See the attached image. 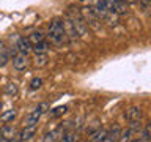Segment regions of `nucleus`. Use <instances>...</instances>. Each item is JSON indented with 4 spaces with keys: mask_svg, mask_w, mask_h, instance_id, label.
<instances>
[{
    "mask_svg": "<svg viewBox=\"0 0 151 142\" xmlns=\"http://www.w3.org/2000/svg\"><path fill=\"white\" fill-rule=\"evenodd\" d=\"M47 38L55 46H61L66 43V32H65V25L61 19H54L49 24V27H47Z\"/></svg>",
    "mask_w": 151,
    "mask_h": 142,
    "instance_id": "f257e3e1",
    "label": "nucleus"
},
{
    "mask_svg": "<svg viewBox=\"0 0 151 142\" xmlns=\"http://www.w3.org/2000/svg\"><path fill=\"white\" fill-rule=\"evenodd\" d=\"M46 109H47V104L46 103H41L38 107H35L33 111L27 115L25 118V122H24V125L25 126H33V125H38V122H40V118L41 115L46 112Z\"/></svg>",
    "mask_w": 151,
    "mask_h": 142,
    "instance_id": "f03ea898",
    "label": "nucleus"
},
{
    "mask_svg": "<svg viewBox=\"0 0 151 142\" xmlns=\"http://www.w3.org/2000/svg\"><path fill=\"white\" fill-rule=\"evenodd\" d=\"M27 65H28V57L27 54H24V52H16V54L13 55V66L16 70L19 71H22V70H25L27 68Z\"/></svg>",
    "mask_w": 151,
    "mask_h": 142,
    "instance_id": "7ed1b4c3",
    "label": "nucleus"
},
{
    "mask_svg": "<svg viewBox=\"0 0 151 142\" xmlns=\"http://www.w3.org/2000/svg\"><path fill=\"white\" fill-rule=\"evenodd\" d=\"M17 131L16 128L11 125H5L3 128H0V141H13L16 139Z\"/></svg>",
    "mask_w": 151,
    "mask_h": 142,
    "instance_id": "20e7f679",
    "label": "nucleus"
},
{
    "mask_svg": "<svg viewBox=\"0 0 151 142\" xmlns=\"http://www.w3.org/2000/svg\"><path fill=\"white\" fill-rule=\"evenodd\" d=\"M142 115H143V112H142V109L139 106H132L126 111V118H127V122H131V123L140 122Z\"/></svg>",
    "mask_w": 151,
    "mask_h": 142,
    "instance_id": "39448f33",
    "label": "nucleus"
},
{
    "mask_svg": "<svg viewBox=\"0 0 151 142\" xmlns=\"http://www.w3.org/2000/svg\"><path fill=\"white\" fill-rule=\"evenodd\" d=\"M35 133H36V125L25 126L21 133H17V137H16V139H17V141H30L32 137L35 136Z\"/></svg>",
    "mask_w": 151,
    "mask_h": 142,
    "instance_id": "423d86ee",
    "label": "nucleus"
},
{
    "mask_svg": "<svg viewBox=\"0 0 151 142\" xmlns=\"http://www.w3.org/2000/svg\"><path fill=\"white\" fill-rule=\"evenodd\" d=\"M120 133H121V128L115 125L112 126L110 130L106 131V137H104V141L106 142H112V141H118V137H120Z\"/></svg>",
    "mask_w": 151,
    "mask_h": 142,
    "instance_id": "0eeeda50",
    "label": "nucleus"
},
{
    "mask_svg": "<svg viewBox=\"0 0 151 142\" xmlns=\"http://www.w3.org/2000/svg\"><path fill=\"white\" fill-rule=\"evenodd\" d=\"M16 49L19 52H24V54H28V52L32 51V44L30 41L27 40V38H17V44H16Z\"/></svg>",
    "mask_w": 151,
    "mask_h": 142,
    "instance_id": "6e6552de",
    "label": "nucleus"
},
{
    "mask_svg": "<svg viewBox=\"0 0 151 142\" xmlns=\"http://www.w3.org/2000/svg\"><path fill=\"white\" fill-rule=\"evenodd\" d=\"M27 40L30 41V44H38V43H42V41H46V36H44V33L42 32H33L32 35H28L27 36Z\"/></svg>",
    "mask_w": 151,
    "mask_h": 142,
    "instance_id": "1a4fd4ad",
    "label": "nucleus"
},
{
    "mask_svg": "<svg viewBox=\"0 0 151 142\" xmlns=\"http://www.w3.org/2000/svg\"><path fill=\"white\" fill-rule=\"evenodd\" d=\"M17 115V112L14 111V109H9V111H5L0 114V122H3V123H9V122H13L14 118H16Z\"/></svg>",
    "mask_w": 151,
    "mask_h": 142,
    "instance_id": "9d476101",
    "label": "nucleus"
},
{
    "mask_svg": "<svg viewBox=\"0 0 151 142\" xmlns=\"http://www.w3.org/2000/svg\"><path fill=\"white\" fill-rule=\"evenodd\" d=\"M66 111H68V107H66V106H58V107H55V109H52V111H49V115H50V118H55V117L63 115Z\"/></svg>",
    "mask_w": 151,
    "mask_h": 142,
    "instance_id": "9b49d317",
    "label": "nucleus"
},
{
    "mask_svg": "<svg viewBox=\"0 0 151 142\" xmlns=\"http://www.w3.org/2000/svg\"><path fill=\"white\" fill-rule=\"evenodd\" d=\"M8 60H9V51H8V49H3V47H0V68L6 65Z\"/></svg>",
    "mask_w": 151,
    "mask_h": 142,
    "instance_id": "f8f14e48",
    "label": "nucleus"
},
{
    "mask_svg": "<svg viewBox=\"0 0 151 142\" xmlns=\"http://www.w3.org/2000/svg\"><path fill=\"white\" fill-rule=\"evenodd\" d=\"M47 49H49V43H47V41H42V43H38V44L32 46V51H35L36 54H40V52H46Z\"/></svg>",
    "mask_w": 151,
    "mask_h": 142,
    "instance_id": "ddd939ff",
    "label": "nucleus"
},
{
    "mask_svg": "<svg viewBox=\"0 0 151 142\" xmlns=\"http://www.w3.org/2000/svg\"><path fill=\"white\" fill-rule=\"evenodd\" d=\"M47 63V55L46 52H40V54H36L35 57V65L36 66H44Z\"/></svg>",
    "mask_w": 151,
    "mask_h": 142,
    "instance_id": "4468645a",
    "label": "nucleus"
},
{
    "mask_svg": "<svg viewBox=\"0 0 151 142\" xmlns=\"http://www.w3.org/2000/svg\"><path fill=\"white\" fill-rule=\"evenodd\" d=\"M106 131H107V130H98V131H94V133H93V136H91V139H90V141H93V142L104 141V137H106Z\"/></svg>",
    "mask_w": 151,
    "mask_h": 142,
    "instance_id": "2eb2a0df",
    "label": "nucleus"
},
{
    "mask_svg": "<svg viewBox=\"0 0 151 142\" xmlns=\"http://www.w3.org/2000/svg\"><path fill=\"white\" fill-rule=\"evenodd\" d=\"M60 134H61V131L60 130H55V131H52V133H47V134L42 137V141H44V142H47V141H57Z\"/></svg>",
    "mask_w": 151,
    "mask_h": 142,
    "instance_id": "dca6fc26",
    "label": "nucleus"
},
{
    "mask_svg": "<svg viewBox=\"0 0 151 142\" xmlns=\"http://www.w3.org/2000/svg\"><path fill=\"white\" fill-rule=\"evenodd\" d=\"M5 93L6 95H17V84H14V82H9L6 84V87H5Z\"/></svg>",
    "mask_w": 151,
    "mask_h": 142,
    "instance_id": "f3484780",
    "label": "nucleus"
},
{
    "mask_svg": "<svg viewBox=\"0 0 151 142\" xmlns=\"http://www.w3.org/2000/svg\"><path fill=\"white\" fill-rule=\"evenodd\" d=\"M140 141H150L151 139V125H146L143 128V131L140 133Z\"/></svg>",
    "mask_w": 151,
    "mask_h": 142,
    "instance_id": "a211bd4d",
    "label": "nucleus"
},
{
    "mask_svg": "<svg viewBox=\"0 0 151 142\" xmlns=\"http://www.w3.org/2000/svg\"><path fill=\"white\" fill-rule=\"evenodd\" d=\"M41 85H42V79L41 78H35V79H32V82H30V88L32 90H38V88H41Z\"/></svg>",
    "mask_w": 151,
    "mask_h": 142,
    "instance_id": "6ab92c4d",
    "label": "nucleus"
},
{
    "mask_svg": "<svg viewBox=\"0 0 151 142\" xmlns=\"http://www.w3.org/2000/svg\"><path fill=\"white\" fill-rule=\"evenodd\" d=\"M76 139H77V137H76L74 133H66V134L61 136V141H63V142H73Z\"/></svg>",
    "mask_w": 151,
    "mask_h": 142,
    "instance_id": "aec40b11",
    "label": "nucleus"
},
{
    "mask_svg": "<svg viewBox=\"0 0 151 142\" xmlns=\"http://www.w3.org/2000/svg\"><path fill=\"white\" fill-rule=\"evenodd\" d=\"M150 2H151V0H140V3L143 5V8H146V7H148V5H150Z\"/></svg>",
    "mask_w": 151,
    "mask_h": 142,
    "instance_id": "412c9836",
    "label": "nucleus"
},
{
    "mask_svg": "<svg viewBox=\"0 0 151 142\" xmlns=\"http://www.w3.org/2000/svg\"><path fill=\"white\" fill-rule=\"evenodd\" d=\"M0 109H2V101H0Z\"/></svg>",
    "mask_w": 151,
    "mask_h": 142,
    "instance_id": "4be33fe9",
    "label": "nucleus"
}]
</instances>
